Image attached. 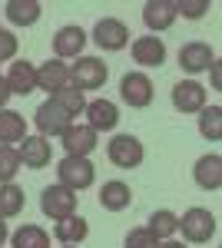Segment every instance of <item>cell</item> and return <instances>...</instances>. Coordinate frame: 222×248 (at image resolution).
I'll return each mask as SVG.
<instances>
[{"instance_id": "obj_1", "label": "cell", "mask_w": 222, "mask_h": 248, "mask_svg": "<svg viewBox=\"0 0 222 248\" xmlns=\"http://www.w3.org/2000/svg\"><path fill=\"white\" fill-rule=\"evenodd\" d=\"M56 175H60V186H67L70 192H83L93 186L96 179V169L86 155H67L60 166H56Z\"/></svg>"}, {"instance_id": "obj_2", "label": "cell", "mask_w": 222, "mask_h": 248, "mask_svg": "<svg viewBox=\"0 0 222 248\" xmlns=\"http://www.w3.org/2000/svg\"><path fill=\"white\" fill-rule=\"evenodd\" d=\"M106 77H110L106 63L96 60V57H76V63L70 66V83H73V90H80V93L100 90L106 83Z\"/></svg>"}, {"instance_id": "obj_3", "label": "cell", "mask_w": 222, "mask_h": 248, "mask_svg": "<svg viewBox=\"0 0 222 248\" xmlns=\"http://www.w3.org/2000/svg\"><path fill=\"white\" fill-rule=\"evenodd\" d=\"M34 123H37L40 136L47 139V136H63L70 126H73V116L67 113L56 99H47V103H40L37 113H34Z\"/></svg>"}, {"instance_id": "obj_4", "label": "cell", "mask_w": 222, "mask_h": 248, "mask_svg": "<svg viewBox=\"0 0 222 248\" xmlns=\"http://www.w3.org/2000/svg\"><path fill=\"white\" fill-rule=\"evenodd\" d=\"M40 209H43V215L47 218H53V222H60V218H70V215H76V192H70L67 186H47L43 189V195H40Z\"/></svg>"}, {"instance_id": "obj_5", "label": "cell", "mask_w": 222, "mask_h": 248, "mask_svg": "<svg viewBox=\"0 0 222 248\" xmlns=\"http://www.w3.org/2000/svg\"><path fill=\"white\" fill-rule=\"evenodd\" d=\"M106 155H110L113 166H120V169H136L139 162H143V142L136 139V136H113L110 146H106Z\"/></svg>"}, {"instance_id": "obj_6", "label": "cell", "mask_w": 222, "mask_h": 248, "mask_svg": "<svg viewBox=\"0 0 222 248\" xmlns=\"http://www.w3.org/2000/svg\"><path fill=\"white\" fill-rule=\"evenodd\" d=\"M179 229H183V235L189 242L203 245V242H209V238L216 235V215L209 209H189L183 218H179Z\"/></svg>"}, {"instance_id": "obj_7", "label": "cell", "mask_w": 222, "mask_h": 248, "mask_svg": "<svg viewBox=\"0 0 222 248\" xmlns=\"http://www.w3.org/2000/svg\"><path fill=\"white\" fill-rule=\"evenodd\" d=\"M120 96L133 109H146L149 103H153V79L146 73H126V77L120 79Z\"/></svg>"}, {"instance_id": "obj_8", "label": "cell", "mask_w": 222, "mask_h": 248, "mask_svg": "<svg viewBox=\"0 0 222 248\" xmlns=\"http://www.w3.org/2000/svg\"><path fill=\"white\" fill-rule=\"evenodd\" d=\"M93 40H96L100 50H123V46L130 43V30H126L123 20L103 17L96 27H93Z\"/></svg>"}, {"instance_id": "obj_9", "label": "cell", "mask_w": 222, "mask_h": 248, "mask_svg": "<svg viewBox=\"0 0 222 248\" xmlns=\"http://www.w3.org/2000/svg\"><path fill=\"white\" fill-rule=\"evenodd\" d=\"M172 106L179 113H199L205 109V86L196 79H183L172 86Z\"/></svg>"}, {"instance_id": "obj_10", "label": "cell", "mask_w": 222, "mask_h": 248, "mask_svg": "<svg viewBox=\"0 0 222 248\" xmlns=\"http://www.w3.org/2000/svg\"><path fill=\"white\" fill-rule=\"evenodd\" d=\"M83 113H86V126H90L93 133H110L120 123V109L110 99H90Z\"/></svg>"}, {"instance_id": "obj_11", "label": "cell", "mask_w": 222, "mask_h": 248, "mask_svg": "<svg viewBox=\"0 0 222 248\" xmlns=\"http://www.w3.org/2000/svg\"><path fill=\"white\" fill-rule=\"evenodd\" d=\"M67 86H70V66L63 60H47L43 66H37V90H47L53 96Z\"/></svg>"}, {"instance_id": "obj_12", "label": "cell", "mask_w": 222, "mask_h": 248, "mask_svg": "<svg viewBox=\"0 0 222 248\" xmlns=\"http://www.w3.org/2000/svg\"><path fill=\"white\" fill-rule=\"evenodd\" d=\"M176 0H149L143 7V23H146L153 33H163L176 23Z\"/></svg>"}, {"instance_id": "obj_13", "label": "cell", "mask_w": 222, "mask_h": 248, "mask_svg": "<svg viewBox=\"0 0 222 248\" xmlns=\"http://www.w3.org/2000/svg\"><path fill=\"white\" fill-rule=\"evenodd\" d=\"M212 63H216L212 46L203 43V40H192V43L179 46V66H183L186 73H203V70H209Z\"/></svg>"}, {"instance_id": "obj_14", "label": "cell", "mask_w": 222, "mask_h": 248, "mask_svg": "<svg viewBox=\"0 0 222 248\" xmlns=\"http://www.w3.org/2000/svg\"><path fill=\"white\" fill-rule=\"evenodd\" d=\"M3 79H7V86H10L14 96H30L37 90V66L27 63V60H17V63H10V73Z\"/></svg>"}, {"instance_id": "obj_15", "label": "cell", "mask_w": 222, "mask_h": 248, "mask_svg": "<svg viewBox=\"0 0 222 248\" xmlns=\"http://www.w3.org/2000/svg\"><path fill=\"white\" fill-rule=\"evenodd\" d=\"M17 153H20V162L30 166V169L50 166V142H47L43 136H23L20 146H17Z\"/></svg>"}, {"instance_id": "obj_16", "label": "cell", "mask_w": 222, "mask_h": 248, "mask_svg": "<svg viewBox=\"0 0 222 248\" xmlns=\"http://www.w3.org/2000/svg\"><path fill=\"white\" fill-rule=\"evenodd\" d=\"M133 60L139 66H163L166 63V43L159 37H136L133 40Z\"/></svg>"}, {"instance_id": "obj_17", "label": "cell", "mask_w": 222, "mask_h": 248, "mask_svg": "<svg viewBox=\"0 0 222 248\" xmlns=\"http://www.w3.org/2000/svg\"><path fill=\"white\" fill-rule=\"evenodd\" d=\"M60 139H63L67 155H90L96 149V133H93L90 126H83V123H73Z\"/></svg>"}, {"instance_id": "obj_18", "label": "cell", "mask_w": 222, "mask_h": 248, "mask_svg": "<svg viewBox=\"0 0 222 248\" xmlns=\"http://www.w3.org/2000/svg\"><path fill=\"white\" fill-rule=\"evenodd\" d=\"M86 46V33L80 27H60L53 37V53L56 60H70V57H80Z\"/></svg>"}, {"instance_id": "obj_19", "label": "cell", "mask_w": 222, "mask_h": 248, "mask_svg": "<svg viewBox=\"0 0 222 248\" xmlns=\"http://www.w3.org/2000/svg\"><path fill=\"white\" fill-rule=\"evenodd\" d=\"M192 175H196V186H199V189L216 192L222 186V159L216 153H212V155H203V159L196 162Z\"/></svg>"}, {"instance_id": "obj_20", "label": "cell", "mask_w": 222, "mask_h": 248, "mask_svg": "<svg viewBox=\"0 0 222 248\" xmlns=\"http://www.w3.org/2000/svg\"><path fill=\"white\" fill-rule=\"evenodd\" d=\"M86 235H90V225H86V218H80V215L60 218V222L53 225V238L60 242V245H80Z\"/></svg>"}, {"instance_id": "obj_21", "label": "cell", "mask_w": 222, "mask_h": 248, "mask_svg": "<svg viewBox=\"0 0 222 248\" xmlns=\"http://www.w3.org/2000/svg\"><path fill=\"white\" fill-rule=\"evenodd\" d=\"M133 202V192L126 182H103V189H100V205L106 212H123L130 209Z\"/></svg>"}, {"instance_id": "obj_22", "label": "cell", "mask_w": 222, "mask_h": 248, "mask_svg": "<svg viewBox=\"0 0 222 248\" xmlns=\"http://www.w3.org/2000/svg\"><path fill=\"white\" fill-rule=\"evenodd\" d=\"M3 10H7V20L17 23V27H34L40 20V14H43V7L37 0H10Z\"/></svg>"}, {"instance_id": "obj_23", "label": "cell", "mask_w": 222, "mask_h": 248, "mask_svg": "<svg viewBox=\"0 0 222 248\" xmlns=\"http://www.w3.org/2000/svg\"><path fill=\"white\" fill-rule=\"evenodd\" d=\"M149 235L156 238V242H166V238H172L176 232H179V215L176 212H169V209H159V212H153L149 215Z\"/></svg>"}, {"instance_id": "obj_24", "label": "cell", "mask_w": 222, "mask_h": 248, "mask_svg": "<svg viewBox=\"0 0 222 248\" xmlns=\"http://www.w3.org/2000/svg\"><path fill=\"white\" fill-rule=\"evenodd\" d=\"M27 136V123L23 116L14 113V109H0V142L3 146H14Z\"/></svg>"}, {"instance_id": "obj_25", "label": "cell", "mask_w": 222, "mask_h": 248, "mask_svg": "<svg viewBox=\"0 0 222 248\" xmlns=\"http://www.w3.org/2000/svg\"><path fill=\"white\" fill-rule=\"evenodd\" d=\"M10 245L14 248H50V235L40 229V225H23L10 235Z\"/></svg>"}, {"instance_id": "obj_26", "label": "cell", "mask_w": 222, "mask_h": 248, "mask_svg": "<svg viewBox=\"0 0 222 248\" xmlns=\"http://www.w3.org/2000/svg\"><path fill=\"white\" fill-rule=\"evenodd\" d=\"M23 189H17L14 182H7V186H0V218H14L23 212Z\"/></svg>"}, {"instance_id": "obj_27", "label": "cell", "mask_w": 222, "mask_h": 248, "mask_svg": "<svg viewBox=\"0 0 222 248\" xmlns=\"http://www.w3.org/2000/svg\"><path fill=\"white\" fill-rule=\"evenodd\" d=\"M199 133L205 139H222V106H209V109H199Z\"/></svg>"}, {"instance_id": "obj_28", "label": "cell", "mask_w": 222, "mask_h": 248, "mask_svg": "<svg viewBox=\"0 0 222 248\" xmlns=\"http://www.w3.org/2000/svg\"><path fill=\"white\" fill-rule=\"evenodd\" d=\"M23 169V162H20V153L14 146H0V186H7V182H14V175Z\"/></svg>"}, {"instance_id": "obj_29", "label": "cell", "mask_w": 222, "mask_h": 248, "mask_svg": "<svg viewBox=\"0 0 222 248\" xmlns=\"http://www.w3.org/2000/svg\"><path fill=\"white\" fill-rule=\"evenodd\" d=\"M50 99H56V103H60V106H63L70 116H73V119L83 113V109H86V99H83V93H80V90H73V86H67V90L53 93Z\"/></svg>"}, {"instance_id": "obj_30", "label": "cell", "mask_w": 222, "mask_h": 248, "mask_svg": "<svg viewBox=\"0 0 222 248\" xmlns=\"http://www.w3.org/2000/svg\"><path fill=\"white\" fill-rule=\"evenodd\" d=\"M159 242L149 235V229L143 225V229H130V235H126V242H123V248H156Z\"/></svg>"}, {"instance_id": "obj_31", "label": "cell", "mask_w": 222, "mask_h": 248, "mask_svg": "<svg viewBox=\"0 0 222 248\" xmlns=\"http://www.w3.org/2000/svg\"><path fill=\"white\" fill-rule=\"evenodd\" d=\"M209 10V0H176V14H183L189 20H199Z\"/></svg>"}, {"instance_id": "obj_32", "label": "cell", "mask_w": 222, "mask_h": 248, "mask_svg": "<svg viewBox=\"0 0 222 248\" xmlns=\"http://www.w3.org/2000/svg\"><path fill=\"white\" fill-rule=\"evenodd\" d=\"M14 57H17V37L10 30H0V63H7Z\"/></svg>"}, {"instance_id": "obj_33", "label": "cell", "mask_w": 222, "mask_h": 248, "mask_svg": "<svg viewBox=\"0 0 222 248\" xmlns=\"http://www.w3.org/2000/svg\"><path fill=\"white\" fill-rule=\"evenodd\" d=\"M10 96H14V93H10V86H7V79L0 77V109H7V99H10Z\"/></svg>"}, {"instance_id": "obj_34", "label": "cell", "mask_w": 222, "mask_h": 248, "mask_svg": "<svg viewBox=\"0 0 222 248\" xmlns=\"http://www.w3.org/2000/svg\"><path fill=\"white\" fill-rule=\"evenodd\" d=\"M156 248H186L183 242H176V238H166V242H159Z\"/></svg>"}, {"instance_id": "obj_35", "label": "cell", "mask_w": 222, "mask_h": 248, "mask_svg": "<svg viewBox=\"0 0 222 248\" xmlns=\"http://www.w3.org/2000/svg\"><path fill=\"white\" fill-rule=\"evenodd\" d=\"M7 238H10V232H7V222L0 218V248H3V242H7Z\"/></svg>"}, {"instance_id": "obj_36", "label": "cell", "mask_w": 222, "mask_h": 248, "mask_svg": "<svg viewBox=\"0 0 222 248\" xmlns=\"http://www.w3.org/2000/svg\"><path fill=\"white\" fill-rule=\"evenodd\" d=\"M209 70H212V83H216V90H219V63H212Z\"/></svg>"}, {"instance_id": "obj_37", "label": "cell", "mask_w": 222, "mask_h": 248, "mask_svg": "<svg viewBox=\"0 0 222 248\" xmlns=\"http://www.w3.org/2000/svg\"><path fill=\"white\" fill-rule=\"evenodd\" d=\"M63 248H76V245H63Z\"/></svg>"}]
</instances>
